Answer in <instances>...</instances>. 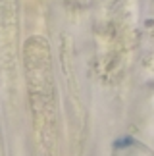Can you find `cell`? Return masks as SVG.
Returning <instances> with one entry per match:
<instances>
[{"mask_svg":"<svg viewBox=\"0 0 154 156\" xmlns=\"http://www.w3.org/2000/svg\"><path fill=\"white\" fill-rule=\"evenodd\" d=\"M135 145V139H131V137H120V139L114 141V148L116 151H121V148H129Z\"/></svg>","mask_w":154,"mask_h":156,"instance_id":"1","label":"cell"}]
</instances>
